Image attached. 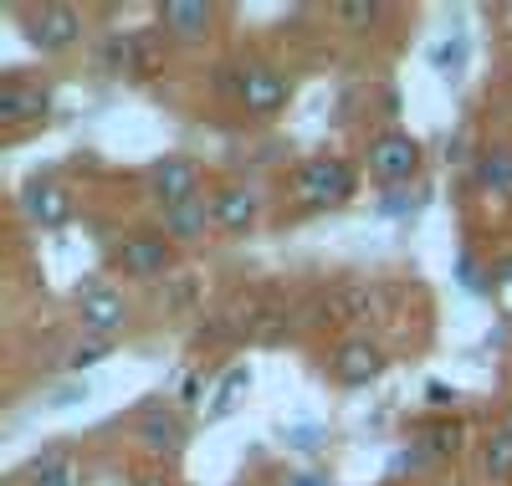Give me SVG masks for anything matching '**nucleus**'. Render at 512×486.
Masks as SVG:
<instances>
[{
  "instance_id": "f257e3e1",
  "label": "nucleus",
  "mask_w": 512,
  "mask_h": 486,
  "mask_svg": "<svg viewBox=\"0 0 512 486\" xmlns=\"http://www.w3.org/2000/svg\"><path fill=\"white\" fill-rule=\"evenodd\" d=\"M292 195H297V205H308V210L344 205L354 195V164L349 159H333V154L303 159V164L292 169Z\"/></svg>"
},
{
  "instance_id": "f03ea898",
  "label": "nucleus",
  "mask_w": 512,
  "mask_h": 486,
  "mask_svg": "<svg viewBox=\"0 0 512 486\" xmlns=\"http://www.w3.org/2000/svg\"><path fill=\"white\" fill-rule=\"evenodd\" d=\"M287 98H292V82H287L277 67H267V62H246V67H236V103H241L246 113L272 118V113L287 108Z\"/></svg>"
},
{
  "instance_id": "7ed1b4c3",
  "label": "nucleus",
  "mask_w": 512,
  "mask_h": 486,
  "mask_svg": "<svg viewBox=\"0 0 512 486\" xmlns=\"http://www.w3.org/2000/svg\"><path fill=\"white\" fill-rule=\"evenodd\" d=\"M369 174L374 180H384V185H400V180H410V174L420 169V144L410 139V134H400V128H390V134H374L369 139Z\"/></svg>"
},
{
  "instance_id": "20e7f679",
  "label": "nucleus",
  "mask_w": 512,
  "mask_h": 486,
  "mask_svg": "<svg viewBox=\"0 0 512 486\" xmlns=\"http://www.w3.org/2000/svg\"><path fill=\"white\" fill-rule=\"evenodd\" d=\"M384 364H390V359H384V348L374 338H344L328 353V374L338 384H374L384 374Z\"/></svg>"
},
{
  "instance_id": "39448f33",
  "label": "nucleus",
  "mask_w": 512,
  "mask_h": 486,
  "mask_svg": "<svg viewBox=\"0 0 512 486\" xmlns=\"http://www.w3.org/2000/svg\"><path fill=\"white\" fill-rule=\"evenodd\" d=\"M200 164L195 159H180V154H169V159H159L154 169H149V195L164 205V210H175V205H185V200H200L195 190H200Z\"/></svg>"
},
{
  "instance_id": "423d86ee",
  "label": "nucleus",
  "mask_w": 512,
  "mask_h": 486,
  "mask_svg": "<svg viewBox=\"0 0 512 486\" xmlns=\"http://www.w3.org/2000/svg\"><path fill=\"white\" fill-rule=\"evenodd\" d=\"M113 267L128 272V277H169L175 272V246H169L164 236H134V241H123L113 251Z\"/></svg>"
},
{
  "instance_id": "0eeeda50",
  "label": "nucleus",
  "mask_w": 512,
  "mask_h": 486,
  "mask_svg": "<svg viewBox=\"0 0 512 486\" xmlns=\"http://www.w3.org/2000/svg\"><path fill=\"white\" fill-rule=\"evenodd\" d=\"M77 323L88 328L93 338H113L128 323V302L113 287H77Z\"/></svg>"
},
{
  "instance_id": "6e6552de",
  "label": "nucleus",
  "mask_w": 512,
  "mask_h": 486,
  "mask_svg": "<svg viewBox=\"0 0 512 486\" xmlns=\"http://www.w3.org/2000/svg\"><path fill=\"white\" fill-rule=\"evenodd\" d=\"M26 36L36 41L41 52H67V47H77V36H82V16L72 6H41L31 16Z\"/></svg>"
},
{
  "instance_id": "1a4fd4ad",
  "label": "nucleus",
  "mask_w": 512,
  "mask_h": 486,
  "mask_svg": "<svg viewBox=\"0 0 512 486\" xmlns=\"http://www.w3.org/2000/svg\"><path fill=\"white\" fill-rule=\"evenodd\" d=\"M21 205H26V215L36 220L41 231H57V226H67V220H72V190L57 185V180H36V185H26Z\"/></svg>"
},
{
  "instance_id": "9d476101",
  "label": "nucleus",
  "mask_w": 512,
  "mask_h": 486,
  "mask_svg": "<svg viewBox=\"0 0 512 486\" xmlns=\"http://www.w3.org/2000/svg\"><path fill=\"white\" fill-rule=\"evenodd\" d=\"M52 93L36 82H0V123H31V118H47Z\"/></svg>"
},
{
  "instance_id": "9b49d317",
  "label": "nucleus",
  "mask_w": 512,
  "mask_h": 486,
  "mask_svg": "<svg viewBox=\"0 0 512 486\" xmlns=\"http://www.w3.org/2000/svg\"><path fill=\"white\" fill-rule=\"evenodd\" d=\"M210 21H216V11H210L205 0H164L159 6V26L175 41H200L210 31Z\"/></svg>"
},
{
  "instance_id": "f8f14e48",
  "label": "nucleus",
  "mask_w": 512,
  "mask_h": 486,
  "mask_svg": "<svg viewBox=\"0 0 512 486\" xmlns=\"http://www.w3.org/2000/svg\"><path fill=\"white\" fill-rule=\"evenodd\" d=\"M134 435H139V446H144L149 456H180V451H185V420L169 415V410H149Z\"/></svg>"
},
{
  "instance_id": "ddd939ff",
  "label": "nucleus",
  "mask_w": 512,
  "mask_h": 486,
  "mask_svg": "<svg viewBox=\"0 0 512 486\" xmlns=\"http://www.w3.org/2000/svg\"><path fill=\"white\" fill-rule=\"evenodd\" d=\"M103 67H108V72H154L159 57H154V47H149L144 36L113 31V36L103 41Z\"/></svg>"
},
{
  "instance_id": "4468645a",
  "label": "nucleus",
  "mask_w": 512,
  "mask_h": 486,
  "mask_svg": "<svg viewBox=\"0 0 512 486\" xmlns=\"http://www.w3.org/2000/svg\"><path fill=\"white\" fill-rule=\"evenodd\" d=\"M205 226H216V205H205V200H185V205H175V210H164L169 241H200Z\"/></svg>"
},
{
  "instance_id": "2eb2a0df",
  "label": "nucleus",
  "mask_w": 512,
  "mask_h": 486,
  "mask_svg": "<svg viewBox=\"0 0 512 486\" xmlns=\"http://www.w3.org/2000/svg\"><path fill=\"white\" fill-rule=\"evenodd\" d=\"M256 210H262L256 190H241V185H231V190H221V195H216V226L236 236V231H246L251 220H256Z\"/></svg>"
},
{
  "instance_id": "dca6fc26",
  "label": "nucleus",
  "mask_w": 512,
  "mask_h": 486,
  "mask_svg": "<svg viewBox=\"0 0 512 486\" xmlns=\"http://www.w3.org/2000/svg\"><path fill=\"white\" fill-rule=\"evenodd\" d=\"M26 486H82V466L67 451H47L26 466Z\"/></svg>"
},
{
  "instance_id": "f3484780",
  "label": "nucleus",
  "mask_w": 512,
  "mask_h": 486,
  "mask_svg": "<svg viewBox=\"0 0 512 486\" xmlns=\"http://www.w3.org/2000/svg\"><path fill=\"white\" fill-rule=\"evenodd\" d=\"M415 446L431 456V461H446V456L461 451V425H456V420H425V425L415 430Z\"/></svg>"
},
{
  "instance_id": "a211bd4d",
  "label": "nucleus",
  "mask_w": 512,
  "mask_h": 486,
  "mask_svg": "<svg viewBox=\"0 0 512 486\" xmlns=\"http://www.w3.org/2000/svg\"><path fill=\"white\" fill-rule=\"evenodd\" d=\"M477 185H482V190H507V185H512V154L487 149V154L477 159Z\"/></svg>"
},
{
  "instance_id": "6ab92c4d",
  "label": "nucleus",
  "mask_w": 512,
  "mask_h": 486,
  "mask_svg": "<svg viewBox=\"0 0 512 486\" xmlns=\"http://www.w3.org/2000/svg\"><path fill=\"white\" fill-rule=\"evenodd\" d=\"M108 353H113V343H108V338H82V343H77V348L67 353V369H72V374H82V369L103 364Z\"/></svg>"
},
{
  "instance_id": "aec40b11",
  "label": "nucleus",
  "mask_w": 512,
  "mask_h": 486,
  "mask_svg": "<svg viewBox=\"0 0 512 486\" xmlns=\"http://www.w3.org/2000/svg\"><path fill=\"white\" fill-rule=\"evenodd\" d=\"M482 466H487V476H512V435H507V430H497V435L487 440Z\"/></svg>"
},
{
  "instance_id": "412c9836",
  "label": "nucleus",
  "mask_w": 512,
  "mask_h": 486,
  "mask_svg": "<svg viewBox=\"0 0 512 486\" xmlns=\"http://www.w3.org/2000/svg\"><path fill=\"white\" fill-rule=\"evenodd\" d=\"M251 384V374L246 369H231L226 379H221V400L216 405H210V420H221V415H231L236 410V400H241V389Z\"/></svg>"
},
{
  "instance_id": "4be33fe9",
  "label": "nucleus",
  "mask_w": 512,
  "mask_h": 486,
  "mask_svg": "<svg viewBox=\"0 0 512 486\" xmlns=\"http://www.w3.org/2000/svg\"><path fill=\"white\" fill-rule=\"evenodd\" d=\"M379 16H384V6H379V0H344V6H338V21H349L354 31L374 26Z\"/></svg>"
},
{
  "instance_id": "5701e85b",
  "label": "nucleus",
  "mask_w": 512,
  "mask_h": 486,
  "mask_svg": "<svg viewBox=\"0 0 512 486\" xmlns=\"http://www.w3.org/2000/svg\"><path fill=\"white\" fill-rule=\"evenodd\" d=\"M461 57H466V41H461V36H456V41H441V47L431 52L436 72H461Z\"/></svg>"
},
{
  "instance_id": "b1692460",
  "label": "nucleus",
  "mask_w": 512,
  "mask_h": 486,
  "mask_svg": "<svg viewBox=\"0 0 512 486\" xmlns=\"http://www.w3.org/2000/svg\"><path fill=\"white\" fill-rule=\"evenodd\" d=\"M287 446H297V451H318V446H323V430H318V425H292V430H287Z\"/></svg>"
},
{
  "instance_id": "393cba45",
  "label": "nucleus",
  "mask_w": 512,
  "mask_h": 486,
  "mask_svg": "<svg viewBox=\"0 0 512 486\" xmlns=\"http://www.w3.org/2000/svg\"><path fill=\"white\" fill-rule=\"evenodd\" d=\"M88 394H93V389H88V379H82V384H62L47 405H52V410H67V405H77V400H88Z\"/></svg>"
},
{
  "instance_id": "a878e982",
  "label": "nucleus",
  "mask_w": 512,
  "mask_h": 486,
  "mask_svg": "<svg viewBox=\"0 0 512 486\" xmlns=\"http://www.w3.org/2000/svg\"><path fill=\"white\" fill-rule=\"evenodd\" d=\"M425 400H431L436 410H451V405H456V389H451L446 379H431V384H425Z\"/></svg>"
},
{
  "instance_id": "bb28decb",
  "label": "nucleus",
  "mask_w": 512,
  "mask_h": 486,
  "mask_svg": "<svg viewBox=\"0 0 512 486\" xmlns=\"http://www.w3.org/2000/svg\"><path fill=\"white\" fill-rule=\"evenodd\" d=\"M425 461H431V456H425L420 446H410V451H400V456L390 461V471H395V476H405V471H415V466H425Z\"/></svg>"
},
{
  "instance_id": "cd10ccee",
  "label": "nucleus",
  "mask_w": 512,
  "mask_h": 486,
  "mask_svg": "<svg viewBox=\"0 0 512 486\" xmlns=\"http://www.w3.org/2000/svg\"><path fill=\"white\" fill-rule=\"evenodd\" d=\"M200 394H205V384H200V374H190L180 384V405H200Z\"/></svg>"
},
{
  "instance_id": "c85d7f7f",
  "label": "nucleus",
  "mask_w": 512,
  "mask_h": 486,
  "mask_svg": "<svg viewBox=\"0 0 512 486\" xmlns=\"http://www.w3.org/2000/svg\"><path fill=\"white\" fill-rule=\"evenodd\" d=\"M287 486H333V481L318 476V471H297V476H287Z\"/></svg>"
},
{
  "instance_id": "c756f323",
  "label": "nucleus",
  "mask_w": 512,
  "mask_h": 486,
  "mask_svg": "<svg viewBox=\"0 0 512 486\" xmlns=\"http://www.w3.org/2000/svg\"><path fill=\"white\" fill-rule=\"evenodd\" d=\"M492 287H512V256L492 267Z\"/></svg>"
},
{
  "instance_id": "7c9ffc66",
  "label": "nucleus",
  "mask_w": 512,
  "mask_h": 486,
  "mask_svg": "<svg viewBox=\"0 0 512 486\" xmlns=\"http://www.w3.org/2000/svg\"><path fill=\"white\" fill-rule=\"evenodd\" d=\"M461 282H466V287H482V277H477V261H472V256H461Z\"/></svg>"
},
{
  "instance_id": "2f4dec72",
  "label": "nucleus",
  "mask_w": 512,
  "mask_h": 486,
  "mask_svg": "<svg viewBox=\"0 0 512 486\" xmlns=\"http://www.w3.org/2000/svg\"><path fill=\"white\" fill-rule=\"evenodd\" d=\"M139 486H169V481H164V476H144Z\"/></svg>"
},
{
  "instance_id": "473e14b6",
  "label": "nucleus",
  "mask_w": 512,
  "mask_h": 486,
  "mask_svg": "<svg viewBox=\"0 0 512 486\" xmlns=\"http://www.w3.org/2000/svg\"><path fill=\"white\" fill-rule=\"evenodd\" d=\"M497 430H507V435H512V410H507V415H502V425H497Z\"/></svg>"
}]
</instances>
